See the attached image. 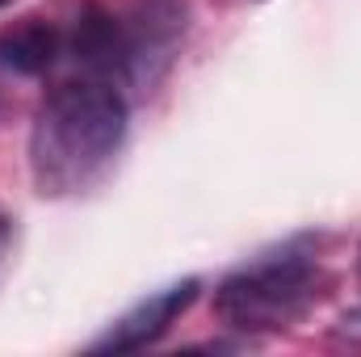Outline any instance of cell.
I'll use <instances>...</instances> for the list:
<instances>
[{"label":"cell","mask_w":361,"mask_h":357,"mask_svg":"<svg viewBox=\"0 0 361 357\" xmlns=\"http://www.w3.org/2000/svg\"><path fill=\"white\" fill-rule=\"evenodd\" d=\"M55 55H59V34L42 21H30V25L0 34V68L4 72L34 76V72H47L55 63Z\"/></svg>","instance_id":"obj_4"},{"label":"cell","mask_w":361,"mask_h":357,"mask_svg":"<svg viewBox=\"0 0 361 357\" xmlns=\"http://www.w3.org/2000/svg\"><path fill=\"white\" fill-rule=\"evenodd\" d=\"M319 286L324 277L311 257L273 253L231 273L214 294V311L235 332H281L315 307Z\"/></svg>","instance_id":"obj_2"},{"label":"cell","mask_w":361,"mask_h":357,"mask_svg":"<svg viewBox=\"0 0 361 357\" xmlns=\"http://www.w3.org/2000/svg\"><path fill=\"white\" fill-rule=\"evenodd\" d=\"M0 4H8V0H0Z\"/></svg>","instance_id":"obj_6"},{"label":"cell","mask_w":361,"mask_h":357,"mask_svg":"<svg viewBox=\"0 0 361 357\" xmlns=\"http://www.w3.org/2000/svg\"><path fill=\"white\" fill-rule=\"evenodd\" d=\"M193 298H197V277H185L177 286H169V290L143 298L139 307H130L122 320H114V324L105 328V337L92 341V349H97V353H135V349L156 345L180 315L193 307Z\"/></svg>","instance_id":"obj_3"},{"label":"cell","mask_w":361,"mask_h":357,"mask_svg":"<svg viewBox=\"0 0 361 357\" xmlns=\"http://www.w3.org/2000/svg\"><path fill=\"white\" fill-rule=\"evenodd\" d=\"M126 139V101L114 80L85 76L42 97L30 126V173L38 193H80L105 173Z\"/></svg>","instance_id":"obj_1"},{"label":"cell","mask_w":361,"mask_h":357,"mask_svg":"<svg viewBox=\"0 0 361 357\" xmlns=\"http://www.w3.org/2000/svg\"><path fill=\"white\" fill-rule=\"evenodd\" d=\"M8 261H13V223L0 214V277H4Z\"/></svg>","instance_id":"obj_5"}]
</instances>
